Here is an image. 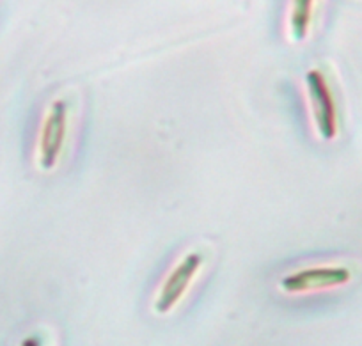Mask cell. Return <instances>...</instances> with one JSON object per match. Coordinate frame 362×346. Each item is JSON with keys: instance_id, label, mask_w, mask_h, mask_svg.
Segmentation results:
<instances>
[{"instance_id": "1", "label": "cell", "mask_w": 362, "mask_h": 346, "mask_svg": "<svg viewBox=\"0 0 362 346\" xmlns=\"http://www.w3.org/2000/svg\"><path fill=\"white\" fill-rule=\"evenodd\" d=\"M305 89H308L309 103H311L316 132L323 141H332L337 135V112L332 91L325 76L318 69H311L305 75Z\"/></svg>"}, {"instance_id": "2", "label": "cell", "mask_w": 362, "mask_h": 346, "mask_svg": "<svg viewBox=\"0 0 362 346\" xmlns=\"http://www.w3.org/2000/svg\"><path fill=\"white\" fill-rule=\"evenodd\" d=\"M66 134H68V107L66 101L57 100L52 103L41 128L40 156H37L41 169L50 171L59 162V156L64 148Z\"/></svg>"}, {"instance_id": "3", "label": "cell", "mask_w": 362, "mask_h": 346, "mask_svg": "<svg viewBox=\"0 0 362 346\" xmlns=\"http://www.w3.org/2000/svg\"><path fill=\"white\" fill-rule=\"evenodd\" d=\"M201 267H203V254L189 253L170 270L169 277L163 281L158 296L155 300L156 313L165 314L174 309V306L183 299L187 289L190 288Z\"/></svg>"}, {"instance_id": "4", "label": "cell", "mask_w": 362, "mask_h": 346, "mask_svg": "<svg viewBox=\"0 0 362 346\" xmlns=\"http://www.w3.org/2000/svg\"><path fill=\"white\" fill-rule=\"evenodd\" d=\"M351 272L346 267H313L293 272L281 279V289L286 293L322 292L348 284Z\"/></svg>"}, {"instance_id": "5", "label": "cell", "mask_w": 362, "mask_h": 346, "mask_svg": "<svg viewBox=\"0 0 362 346\" xmlns=\"http://www.w3.org/2000/svg\"><path fill=\"white\" fill-rule=\"evenodd\" d=\"M315 0H291L290 36L293 41H304L309 33Z\"/></svg>"}, {"instance_id": "6", "label": "cell", "mask_w": 362, "mask_h": 346, "mask_svg": "<svg viewBox=\"0 0 362 346\" xmlns=\"http://www.w3.org/2000/svg\"><path fill=\"white\" fill-rule=\"evenodd\" d=\"M20 346H41V341L36 338V335H29V338L23 339Z\"/></svg>"}]
</instances>
